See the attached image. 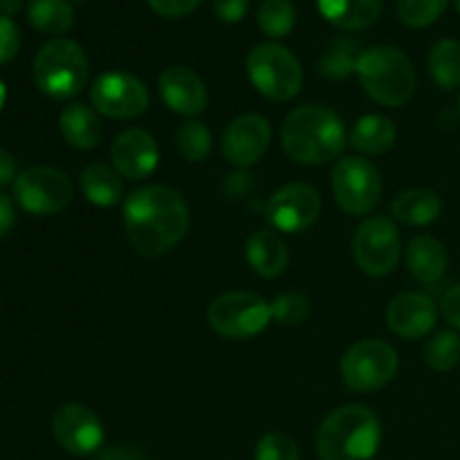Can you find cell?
Returning <instances> with one entry per match:
<instances>
[{
    "label": "cell",
    "mask_w": 460,
    "mask_h": 460,
    "mask_svg": "<svg viewBox=\"0 0 460 460\" xmlns=\"http://www.w3.org/2000/svg\"><path fill=\"white\" fill-rule=\"evenodd\" d=\"M456 7H458V13H460V0H456Z\"/></svg>",
    "instance_id": "cell-45"
},
{
    "label": "cell",
    "mask_w": 460,
    "mask_h": 460,
    "mask_svg": "<svg viewBox=\"0 0 460 460\" xmlns=\"http://www.w3.org/2000/svg\"><path fill=\"white\" fill-rule=\"evenodd\" d=\"M13 196L27 214L52 216L70 205L72 182L63 171L52 166H34L18 175L13 182Z\"/></svg>",
    "instance_id": "cell-9"
},
{
    "label": "cell",
    "mask_w": 460,
    "mask_h": 460,
    "mask_svg": "<svg viewBox=\"0 0 460 460\" xmlns=\"http://www.w3.org/2000/svg\"><path fill=\"white\" fill-rule=\"evenodd\" d=\"M449 0H398L400 21L409 27H429L443 16Z\"/></svg>",
    "instance_id": "cell-32"
},
{
    "label": "cell",
    "mask_w": 460,
    "mask_h": 460,
    "mask_svg": "<svg viewBox=\"0 0 460 460\" xmlns=\"http://www.w3.org/2000/svg\"><path fill=\"white\" fill-rule=\"evenodd\" d=\"M359 84L368 97L389 108H400L411 99L416 90V75L407 54L398 48L364 49L355 67Z\"/></svg>",
    "instance_id": "cell-4"
},
{
    "label": "cell",
    "mask_w": 460,
    "mask_h": 460,
    "mask_svg": "<svg viewBox=\"0 0 460 460\" xmlns=\"http://www.w3.org/2000/svg\"><path fill=\"white\" fill-rule=\"evenodd\" d=\"M27 21L36 31L48 36L63 34L75 22V9L66 0H30Z\"/></svg>",
    "instance_id": "cell-26"
},
{
    "label": "cell",
    "mask_w": 460,
    "mask_h": 460,
    "mask_svg": "<svg viewBox=\"0 0 460 460\" xmlns=\"http://www.w3.org/2000/svg\"><path fill=\"white\" fill-rule=\"evenodd\" d=\"M58 126H61L66 142L70 146L81 148V151L94 148L102 142V121H99L97 112L85 106V103H70V106L63 108Z\"/></svg>",
    "instance_id": "cell-20"
},
{
    "label": "cell",
    "mask_w": 460,
    "mask_h": 460,
    "mask_svg": "<svg viewBox=\"0 0 460 460\" xmlns=\"http://www.w3.org/2000/svg\"><path fill=\"white\" fill-rule=\"evenodd\" d=\"M34 81L52 99L76 97L88 84V57L75 40H49L34 58Z\"/></svg>",
    "instance_id": "cell-5"
},
{
    "label": "cell",
    "mask_w": 460,
    "mask_h": 460,
    "mask_svg": "<svg viewBox=\"0 0 460 460\" xmlns=\"http://www.w3.org/2000/svg\"><path fill=\"white\" fill-rule=\"evenodd\" d=\"M22 0H0V16L12 18L13 13L21 12Z\"/></svg>",
    "instance_id": "cell-43"
},
{
    "label": "cell",
    "mask_w": 460,
    "mask_h": 460,
    "mask_svg": "<svg viewBox=\"0 0 460 460\" xmlns=\"http://www.w3.org/2000/svg\"><path fill=\"white\" fill-rule=\"evenodd\" d=\"M438 322V308L429 296L420 292H407L391 301L386 310V323L402 340H420L429 335Z\"/></svg>",
    "instance_id": "cell-17"
},
{
    "label": "cell",
    "mask_w": 460,
    "mask_h": 460,
    "mask_svg": "<svg viewBox=\"0 0 460 460\" xmlns=\"http://www.w3.org/2000/svg\"><path fill=\"white\" fill-rule=\"evenodd\" d=\"M247 263L259 277L274 279L288 268V247L274 232H256L247 241Z\"/></svg>",
    "instance_id": "cell-22"
},
{
    "label": "cell",
    "mask_w": 460,
    "mask_h": 460,
    "mask_svg": "<svg viewBox=\"0 0 460 460\" xmlns=\"http://www.w3.org/2000/svg\"><path fill=\"white\" fill-rule=\"evenodd\" d=\"M431 79L443 90L460 88V43L454 39H443L429 52Z\"/></svg>",
    "instance_id": "cell-27"
},
{
    "label": "cell",
    "mask_w": 460,
    "mask_h": 460,
    "mask_svg": "<svg viewBox=\"0 0 460 460\" xmlns=\"http://www.w3.org/2000/svg\"><path fill=\"white\" fill-rule=\"evenodd\" d=\"M332 193L346 214H368L380 202V171L364 157H344L332 171Z\"/></svg>",
    "instance_id": "cell-10"
},
{
    "label": "cell",
    "mask_w": 460,
    "mask_h": 460,
    "mask_svg": "<svg viewBox=\"0 0 460 460\" xmlns=\"http://www.w3.org/2000/svg\"><path fill=\"white\" fill-rule=\"evenodd\" d=\"M355 263L371 277H386L400 261V234L386 216L364 220L353 236Z\"/></svg>",
    "instance_id": "cell-11"
},
{
    "label": "cell",
    "mask_w": 460,
    "mask_h": 460,
    "mask_svg": "<svg viewBox=\"0 0 460 460\" xmlns=\"http://www.w3.org/2000/svg\"><path fill=\"white\" fill-rule=\"evenodd\" d=\"M362 54V52H359ZM358 45L350 39H340L326 49V54L319 61V72H322L326 79H346L349 75H353L355 67H358Z\"/></svg>",
    "instance_id": "cell-28"
},
{
    "label": "cell",
    "mask_w": 460,
    "mask_h": 460,
    "mask_svg": "<svg viewBox=\"0 0 460 460\" xmlns=\"http://www.w3.org/2000/svg\"><path fill=\"white\" fill-rule=\"evenodd\" d=\"M272 130L261 115H243L227 126L223 135V153L232 164L252 166L265 155Z\"/></svg>",
    "instance_id": "cell-15"
},
{
    "label": "cell",
    "mask_w": 460,
    "mask_h": 460,
    "mask_svg": "<svg viewBox=\"0 0 460 460\" xmlns=\"http://www.w3.org/2000/svg\"><path fill=\"white\" fill-rule=\"evenodd\" d=\"M398 371V353L382 340H364L341 358V380L350 391L368 394L382 389Z\"/></svg>",
    "instance_id": "cell-7"
},
{
    "label": "cell",
    "mask_w": 460,
    "mask_h": 460,
    "mask_svg": "<svg viewBox=\"0 0 460 460\" xmlns=\"http://www.w3.org/2000/svg\"><path fill=\"white\" fill-rule=\"evenodd\" d=\"M380 447V420L362 404H349L323 420L317 434L322 460H373Z\"/></svg>",
    "instance_id": "cell-3"
},
{
    "label": "cell",
    "mask_w": 460,
    "mask_h": 460,
    "mask_svg": "<svg viewBox=\"0 0 460 460\" xmlns=\"http://www.w3.org/2000/svg\"><path fill=\"white\" fill-rule=\"evenodd\" d=\"M281 142L292 160L301 164H326L344 151V121L326 106H301L288 115L281 128Z\"/></svg>",
    "instance_id": "cell-2"
},
{
    "label": "cell",
    "mask_w": 460,
    "mask_h": 460,
    "mask_svg": "<svg viewBox=\"0 0 460 460\" xmlns=\"http://www.w3.org/2000/svg\"><path fill=\"white\" fill-rule=\"evenodd\" d=\"M395 218L404 225H413V227H425L431 225L443 211V202L429 189H409V191L400 193L391 205Z\"/></svg>",
    "instance_id": "cell-23"
},
{
    "label": "cell",
    "mask_w": 460,
    "mask_h": 460,
    "mask_svg": "<svg viewBox=\"0 0 460 460\" xmlns=\"http://www.w3.org/2000/svg\"><path fill=\"white\" fill-rule=\"evenodd\" d=\"M52 434L72 456H88L103 445L102 420L84 404H63L52 418Z\"/></svg>",
    "instance_id": "cell-13"
},
{
    "label": "cell",
    "mask_w": 460,
    "mask_h": 460,
    "mask_svg": "<svg viewBox=\"0 0 460 460\" xmlns=\"http://www.w3.org/2000/svg\"><path fill=\"white\" fill-rule=\"evenodd\" d=\"M247 189H252L250 175H245V173L227 175V193H234V196H241V193L247 191Z\"/></svg>",
    "instance_id": "cell-42"
},
{
    "label": "cell",
    "mask_w": 460,
    "mask_h": 460,
    "mask_svg": "<svg viewBox=\"0 0 460 460\" xmlns=\"http://www.w3.org/2000/svg\"><path fill=\"white\" fill-rule=\"evenodd\" d=\"M407 268L420 283L434 286L447 272V250L434 236H416L407 247Z\"/></svg>",
    "instance_id": "cell-19"
},
{
    "label": "cell",
    "mask_w": 460,
    "mask_h": 460,
    "mask_svg": "<svg viewBox=\"0 0 460 460\" xmlns=\"http://www.w3.org/2000/svg\"><path fill=\"white\" fill-rule=\"evenodd\" d=\"M425 362L434 371L447 373L460 362V337L454 331H440L425 346Z\"/></svg>",
    "instance_id": "cell-30"
},
{
    "label": "cell",
    "mask_w": 460,
    "mask_h": 460,
    "mask_svg": "<svg viewBox=\"0 0 460 460\" xmlns=\"http://www.w3.org/2000/svg\"><path fill=\"white\" fill-rule=\"evenodd\" d=\"M322 211L319 193L310 184H288L268 202V220L286 234H299L317 220Z\"/></svg>",
    "instance_id": "cell-14"
},
{
    "label": "cell",
    "mask_w": 460,
    "mask_h": 460,
    "mask_svg": "<svg viewBox=\"0 0 460 460\" xmlns=\"http://www.w3.org/2000/svg\"><path fill=\"white\" fill-rule=\"evenodd\" d=\"M209 326L229 340H250L268 328L272 310L252 292H227L214 299L207 310Z\"/></svg>",
    "instance_id": "cell-8"
},
{
    "label": "cell",
    "mask_w": 460,
    "mask_h": 460,
    "mask_svg": "<svg viewBox=\"0 0 460 460\" xmlns=\"http://www.w3.org/2000/svg\"><path fill=\"white\" fill-rule=\"evenodd\" d=\"M112 164L117 173L128 180H142L155 171L160 162L157 142L151 133L142 128H130L117 135L111 148Z\"/></svg>",
    "instance_id": "cell-16"
},
{
    "label": "cell",
    "mask_w": 460,
    "mask_h": 460,
    "mask_svg": "<svg viewBox=\"0 0 460 460\" xmlns=\"http://www.w3.org/2000/svg\"><path fill=\"white\" fill-rule=\"evenodd\" d=\"M247 75L254 88L272 102L296 97L304 84V72L290 49L277 43H263L247 57Z\"/></svg>",
    "instance_id": "cell-6"
},
{
    "label": "cell",
    "mask_w": 460,
    "mask_h": 460,
    "mask_svg": "<svg viewBox=\"0 0 460 460\" xmlns=\"http://www.w3.org/2000/svg\"><path fill=\"white\" fill-rule=\"evenodd\" d=\"M151 4V9L155 13L164 18H182L189 16L191 12H196L200 7L202 0H146Z\"/></svg>",
    "instance_id": "cell-36"
},
{
    "label": "cell",
    "mask_w": 460,
    "mask_h": 460,
    "mask_svg": "<svg viewBox=\"0 0 460 460\" xmlns=\"http://www.w3.org/2000/svg\"><path fill=\"white\" fill-rule=\"evenodd\" d=\"M16 182V160L9 151L0 148V187Z\"/></svg>",
    "instance_id": "cell-41"
},
{
    "label": "cell",
    "mask_w": 460,
    "mask_h": 460,
    "mask_svg": "<svg viewBox=\"0 0 460 460\" xmlns=\"http://www.w3.org/2000/svg\"><path fill=\"white\" fill-rule=\"evenodd\" d=\"M124 227L128 243L144 256L169 252L189 227V209L175 189L144 187L124 205Z\"/></svg>",
    "instance_id": "cell-1"
},
{
    "label": "cell",
    "mask_w": 460,
    "mask_h": 460,
    "mask_svg": "<svg viewBox=\"0 0 460 460\" xmlns=\"http://www.w3.org/2000/svg\"><path fill=\"white\" fill-rule=\"evenodd\" d=\"M250 0H214V13L223 22H238L247 13Z\"/></svg>",
    "instance_id": "cell-37"
},
{
    "label": "cell",
    "mask_w": 460,
    "mask_h": 460,
    "mask_svg": "<svg viewBox=\"0 0 460 460\" xmlns=\"http://www.w3.org/2000/svg\"><path fill=\"white\" fill-rule=\"evenodd\" d=\"M256 460H299V447L286 434H265L256 445Z\"/></svg>",
    "instance_id": "cell-34"
},
{
    "label": "cell",
    "mask_w": 460,
    "mask_h": 460,
    "mask_svg": "<svg viewBox=\"0 0 460 460\" xmlns=\"http://www.w3.org/2000/svg\"><path fill=\"white\" fill-rule=\"evenodd\" d=\"M160 93L166 106L180 115L193 117L205 111L207 90L196 72L182 66L166 67L160 75Z\"/></svg>",
    "instance_id": "cell-18"
},
{
    "label": "cell",
    "mask_w": 460,
    "mask_h": 460,
    "mask_svg": "<svg viewBox=\"0 0 460 460\" xmlns=\"http://www.w3.org/2000/svg\"><path fill=\"white\" fill-rule=\"evenodd\" d=\"M21 49V30L12 18L0 16V66L12 61Z\"/></svg>",
    "instance_id": "cell-35"
},
{
    "label": "cell",
    "mask_w": 460,
    "mask_h": 460,
    "mask_svg": "<svg viewBox=\"0 0 460 460\" xmlns=\"http://www.w3.org/2000/svg\"><path fill=\"white\" fill-rule=\"evenodd\" d=\"M319 12L340 30H364L380 18L382 0H317Z\"/></svg>",
    "instance_id": "cell-21"
},
{
    "label": "cell",
    "mask_w": 460,
    "mask_h": 460,
    "mask_svg": "<svg viewBox=\"0 0 460 460\" xmlns=\"http://www.w3.org/2000/svg\"><path fill=\"white\" fill-rule=\"evenodd\" d=\"M16 223V211H13L12 200L4 193H0V238L7 236Z\"/></svg>",
    "instance_id": "cell-40"
},
{
    "label": "cell",
    "mask_w": 460,
    "mask_h": 460,
    "mask_svg": "<svg viewBox=\"0 0 460 460\" xmlns=\"http://www.w3.org/2000/svg\"><path fill=\"white\" fill-rule=\"evenodd\" d=\"M272 310V319H277L283 326H296V323L305 322L310 314V304L304 295H281L272 301L270 305Z\"/></svg>",
    "instance_id": "cell-33"
},
{
    "label": "cell",
    "mask_w": 460,
    "mask_h": 460,
    "mask_svg": "<svg viewBox=\"0 0 460 460\" xmlns=\"http://www.w3.org/2000/svg\"><path fill=\"white\" fill-rule=\"evenodd\" d=\"M90 102L102 115L130 119L148 108V90L128 72H106L90 88Z\"/></svg>",
    "instance_id": "cell-12"
},
{
    "label": "cell",
    "mask_w": 460,
    "mask_h": 460,
    "mask_svg": "<svg viewBox=\"0 0 460 460\" xmlns=\"http://www.w3.org/2000/svg\"><path fill=\"white\" fill-rule=\"evenodd\" d=\"M350 144L367 155H380L395 144V126L382 115H367L355 124Z\"/></svg>",
    "instance_id": "cell-25"
},
{
    "label": "cell",
    "mask_w": 460,
    "mask_h": 460,
    "mask_svg": "<svg viewBox=\"0 0 460 460\" xmlns=\"http://www.w3.org/2000/svg\"><path fill=\"white\" fill-rule=\"evenodd\" d=\"M440 310H443L445 319L460 331V283L445 292L443 301H440Z\"/></svg>",
    "instance_id": "cell-39"
},
{
    "label": "cell",
    "mask_w": 460,
    "mask_h": 460,
    "mask_svg": "<svg viewBox=\"0 0 460 460\" xmlns=\"http://www.w3.org/2000/svg\"><path fill=\"white\" fill-rule=\"evenodd\" d=\"M4 99H7V88H4V84H3V81H0V108H3Z\"/></svg>",
    "instance_id": "cell-44"
},
{
    "label": "cell",
    "mask_w": 460,
    "mask_h": 460,
    "mask_svg": "<svg viewBox=\"0 0 460 460\" xmlns=\"http://www.w3.org/2000/svg\"><path fill=\"white\" fill-rule=\"evenodd\" d=\"M175 142H178V151L189 162L207 160L211 151V133L200 121H184L178 128Z\"/></svg>",
    "instance_id": "cell-31"
},
{
    "label": "cell",
    "mask_w": 460,
    "mask_h": 460,
    "mask_svg": "<svg viewBox=\"0 0 460 460\" xmlns=\"http://www.w3.org/2000/svg\"><path fill=\"white\" fill-rule=\"evenodd\" d=\"M97 460H151L146 452H142L135 445H112V447L102 449L97 454Z\"/></svg>",
    "instance_id": "cell-38"
},
{
    "label": "cell",
    "mask_w": 460,
    "mask_h": 460,
    "mask_svg": "<svg viewBox=\"0 0 460 460\" xmlns=\"http://www.w3.org/2000/svg\"><path fill=\"white\" fill-rule=\"evenodd\" d=\"M296 22V12L290 0H263L259 7V25L263 34L272 39H283L292 31Z\"/></svg>",
    "instance_id": "cell-29"
},
{
    "label": "cell",
    "mask_w": 460,
    "mask_h": 460,
    "mask_svg": "<svg viewBox=\"0 0 460 460\" xmlns=\"http://www.w3.org/2000/svg\"><path fill=\"white\" fill-rule=\"evenodd\" d=\"M81 189H84V196L99 207L117 205L124 196L121 175L117 173V169L102 162L88 164L81 171Z\"/></svg>",
    "instance_id": "cell-24"
}]
</instances>
